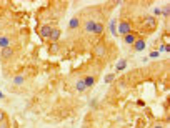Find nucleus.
Returning a JSON list of instances; mask_svg holds the SVG:
<instances>
[{"label":"nucleus","mask_w":170,"mask_h":128,"mask_svg":"<svg viewBox=\"0 0 170 128\" xmlns=\"http://www.w3.org/2000/svg\"><path fill=\"white\" fill-rule=\"evenodd\" d=\"M138 25H140V28H142L145 33H152L155 28L158 27V18L153 17V15H147V17L140 18Z\"/></svg>","instance_id":"1"},{"label":"nucleus","mask_w":170,"mask_h":128,"mask_svg":"<svg viewBox=\"0 0 170 128\" xmlns=\"http://www.w3.org/2000/svg\"><path fill=\"white\" fill-rule=\"evenodd\" d=\"M134 32V23L132 20H129V18H122V20L119 22L117 25V33H120V35H127V33Z\"/></svg>","instance_id":"2"},{"label":"nucleus","mask_w":170,"mask_h":128,"mask_svg":"<svg viewBox=\"0 0 170 128\" xmlns=\"http://www.w3.org/2000/svg\"><path fill=\"white\" fill-rule=\"evenodd\" d=\"M52 30H53L52 25H48V23H43V25H38L37 33H38V37H40L42 40H50V33H52Z\"/></svg>","instance_id":"3"},{"label":"nucleus","mask_w":170,"mask_h":128,"mask_svg":"<svg viewBox=\"0 0 170 128\" xmlns=\"http://www.w3.org/2000/svg\"><path fill=\"white\" fill-rule=\"evenodd\" d=\"M94 55L97 58H104L107 55V45L104 42H97L94 45Z\"/></svg>","instance_id":"4"},{"label":"nucleus","mask_w":170,"mask_h":128,"mask_svg":"<svg viewBox=\"0 0 170 128\" xmlns=\"http://www.w3.org/2000/svg\"><path fill=\"white\" fill-rule=\"evenodd\" d=\"M13 55H15V48L13 47H7V48H2V50H0V58H2V62L12 60Z\"/></svg>","instance_id":"5"},{"label":"nucleus","mask_w":170,"mask_h":128,"mask_svg":"<svg viewBox=\"0 0 170 128\" xmlns=\"http://www.w3.org/2000/svg\"><path fill=\"white\" fill-rule=\"evenodd\" d=\"M95 22H97V18H85V22L82 23V30L85 33H92V30L95 27Z\"/></svg>","instance_id":"6"},{"label":"nucleus","mask_w":170,"mask_h":128,"mask_svg":"<svg viewBox=\"0 0 170 128\" xmlns=\"http://www.w3.org/2000/svg\"><path fill=\"white\" fill-rule=\"evenodd\" d=\"M12 37L7 35V33H3V35H0V50L2 48H7V47H12Z\"/></svg>","instance_id":"7"},{"label":"nucleus","mask_w":170,"mask_h":128,"mask_svg":"<svg viewBox=\"0 0 170 128\" xmlns=\"http://www.w3.org/2000/svg\"><path fill=\"white\" fill-rule=\"evenodd\" d=\"M138 38V33L137 32H130V33H127V35H124V42L127 43V45H134V42Z\"/></svg>","instance_id":"8"},{"label":"nucleus","mask_w":170,"mask_h":128,"mask_svg":"<svg viewBox=\"0 0 170 128\" xmlns=\"http://www.w3.org/2000/svg\"><path fill=\"white\" fill-rule=\"evenodd\" d=\"M104 30H105V23H104V20H97L94 30H92V33H94V35H102V33H104Z\"/></svg>","instance_id":"9"},{"label":"nucleus","mask_w":170,"mask_h":128,"mask_svg":"<svg viewBox=\"0 0 170 128\" xmlns=\"http://www.w3.org/2000/svg\"><path fill=\"white\" fill-rule=\"evenodd\" d=\"M145 47H147V43H145V40H143V38H140V37L134 42V50L135 52H143Z\"/></svg>","instance_id":"10"},{"label":"nucleus","mask_w":170,"mask_h":128,"mask_svg":"<svg viewBox=\"0 0 170 128\" xmlns=\"http://www.w3.org/2000/svg\"><path fill=\"white\" fill-rule=\"evenodd\" d=\"M60 37H62V30H60V28H57V27H53V30L50 33V42L57 43V40H59Z\"/></svg>","instance_id":"11"},{"label":"nucleus","mask_w":170,"mask_h":128,"mask_svg":"<svg viewBox=\"0 0 170 128\" xmlns=\"http://www.w3.org/2000/svg\"><path fill=\"white\" fill-rule=\"evenodd\" d=\"M84 83H85L87 88H92V87L95 85V77H94V75H87V77H84Z\"/></svg>","instance_id":"12"},{"label":"nucleus","mask_w":170,"mask_h":128,"mask_svg":"<svg viewBox=\"0 0 170 128\" xmlns=\"http://www.w3.org/2000/svg\"><path fill=\"white\" fill-rule=\"evenodd\" d=\"M79 27H80V18H79V17H74V18L69 22V30L72 32L74 28H79Z\"/></svg>","instance_id":"13"},{"label":"nucleus","mask_w":170,"mask_h":128,"mask_svg":"<svg viewBox=\"0 0 170 128\" xmlns=\"http://www.w3.org/2000/svg\"><path fill=\"white\" fill-rule=\"evenodd\" d=\"M12 83H13V85H15V87H22L23 83H25V77L18 73V75H17L15 78H13V82H12Z\"/></svg>","instance_id":"14"},{"label":"nucleus","mask_w":170,"mask_h":128,"mask_svg":"<svg viewBox=\"0 0 170 128\" xmlns=\"http://www.w3.org/2000/svg\"><path fill=\"white\" fill-rule=\"evenodd\" d=\"M75 90L79 92V93H82V92H85V90H87V87H85V83H84V78H80V80L77 82V85H75Z\"/></svg>","instance_id":"15"},{"label":"nucleus","mask_w":170,"mask_h":128,"mask_svg":"<svg viewBox=\"0 0 170 128\" xmlns=\"http://www.w3.org/2000/svg\"><path fill=\"white\" fill-rule=\"evenodd\" d=\"M160 13L163 15V18H168V15H170V5L168 3H165V5L160 8Z\"/></svg>","instance_id":"16"},{"label":"nucleus","mask_w":170,"mask_h":128,"mask_svg":"<svg viewBox=\"0 0 170 128\" xmlns=\"http://www.w3.org/2000/svg\"><path fill=\"white\" fill-rule=\"evenodd\" d=\"M125 67H127V60H124V58H122V60H120L117 65H115V72H122Z\"/></svg>","instance_id":"17"},{"label":"nucleus","mask_w":170,"mask_h":128,"mask_svg":"<svg viewBox=\"0 0 170 128\" xmlns=\"http://www.w3.org/2000/svg\"><path fill=\"white\" fill-rule=\"evenodd\" d=\"M110 33L112 35H117V20L115 18H112V22H110Z\"/></svg>","instance_id":"18"},{"label":"nucleus","mask_w":170,"mask_h":128,"mask_svg":"<svg viewBox=\"0 0 170 128\" xmlns=\"http://www.w3.org/2000/svg\"><path fill=\"white\" fill-rule=\"evenodd\" d=\"M115 80V73H109V75H105V83H112Z\"/></svg>","instance_id":"19"},{"label":"nucleus","mask_w":170,"mask_h":128,"mask_svg":"<svg viewBox=\"0 0 170 128\" xmlns=\"http://www.w3.org/2000/svg\"><path fill=\"white\" fill-rule=\"evenodd\" d=\"M57 50H59V43H52V47H50V53H57Z\"/></svg>","instance_id":"20"},{"label":"nucleus","mask_w":170,"mask_h":128,"mask_svg":"<svg viewBox=\"0 0 170 128\" xmlns=\"http://www.w3.org/2000/svg\"><path fill=\"white\" fill-rule=\"evenodd\" d=\"M0 128H10V123H8V118L5 121H0Z\"/></svg>","instance_id":"21"},{"label":"nucleus","mask_w":170,"mask_h":128,"mask_svg":"<svg viewBox=\"0 0 170 128\" xmlns=\"http://www.w3.org/2000/svg\"><path fill=\"white\" fill-rule=\"evenodd\" d=\"M7 120V113L3 110H0V121H5Z\"/></svg>","instance_id":"22"},{"label":"nucleus","mask_w":170,"mask_h":128,"mask_svg":"<svg viewBox=\"0 0 170 128\" xmlns=\"http://www.w3.org/2000/svg\"><path fill=\"white\" fill-rule=\"evenodd\" d=\"M157 15H160V8H158V7L153 8V17H157Z\"/></svg>","instance_id":"23"},{"label":"nucleus","mask_w":170,"mask_h":128,"mask_svg":"<svg viewBox=\"0 0 170 128\" xmlns=\"http://www.w3.org/2000/svg\"><path fill=\"white\" fill-rule=\"evenodd\" d=\"M158 57V52H152V53H150V57L148 58H157Z\"/></svg>","instance_id":"24"},{"label":"nucleus","mask_w":170,"mask_h":128,"mask_svg":"<svg viewBox=\"0 0 170 128\" xmlns=\"http://www.w3.org/2000/svg\"><path fill=\"white\" fill-rule=\"evenodd\" d=\"M0 98H2V100H3V98H5V95H3L2 92H0Z\"/></svg>","instance_id":"25"},{"label":"nucleus","mask_w":170,"mask_h":128,"mask_svg":"<svg viewBox=\"0 0 170 128\" xmlns=\"http://www.w3.org/2000/svg\"><path fill=\"white\" fill-rule=\"evenodd\" d=\"M153 128H163V125H155Z\"/></svg>","instance_id":"26"}]
</instances>
